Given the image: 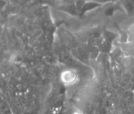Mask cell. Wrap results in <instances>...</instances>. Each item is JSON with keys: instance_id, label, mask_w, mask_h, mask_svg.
<instances>
[{"instance_id": "1", "label": "cell", "mask_w": 134, "mask_h": 114, "mask_svg": "<svg viewBox=\"0 0 134 114\" xmlns=\"http://www.w3.org/2000/svg\"><path fill=\"white\" fill-rule=\"evenodd\" d=\"M75 114H80V113H75Z\"/></svg>"}]
</instances>
